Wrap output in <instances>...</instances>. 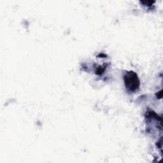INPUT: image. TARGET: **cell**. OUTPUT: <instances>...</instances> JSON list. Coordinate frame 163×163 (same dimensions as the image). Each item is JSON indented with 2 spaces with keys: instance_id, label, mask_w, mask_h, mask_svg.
<instances>
[{
  "instance_id": "obj_1",
  "label": "cell",
  "mask_w": 163,
  "mask_h": 163,
  "mask_svg": "<svg viewBox=\"0 0 163 163\" xmlns=\"http://www.w3.org/2000/svg\"><path fill=\"white\" fill-rule=\"evenodd\" d=\"M124 81L126 87L131 92H135L139 89L140 82L138 75L133 71H127L124 76Z\"/></svg>"
},
{
  "instance_id": "obj_2",
  "label": "cell",
  "mask_w": 163,
  "mask_h": 163,
  "mask_svg": "<svg viewBox=\"0 0 163 163\" xmlns=\"http://www.w3.org/2000/svg\"><path fill=\"white\" fill-rule=\"evenodd\" d=\"M106 68H107V66H104V67H103V66H99V67L96 69V73L97 75H102V74L104 73V71L106 70Z\"/></svg>"
},
{
  "instance_id": "obj_3",
  "label": "cell",
  "mask_w": 163,
  "mask_h": 163,
  "mask_svg": "<svg viewBox=\"0 0 163 163\" xmlns=\"http://www.w3.org/2000/svg\"><path fill=\"white\" fill-rule=\"evenodd\" d=\"M141 3H143V5H146V6H151L154 4L155 1H141Z\"/></svg>"
}]
</instances>
